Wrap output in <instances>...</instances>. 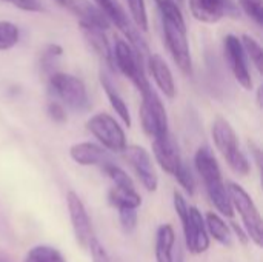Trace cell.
Wrapping results in <instances>:
<instances>
[{
    "instance_id": "obj_30",
    "label": "cell",
    "mask_w": 263,
    "mask_h": 262,
    "mask_svg": "<svg viewBox=\"0 0 263 262\" xmlns=\"http://www.w3.org/2000/svg\"><path fill=\"white\" fill-rule=\"evenodd\" d=\"M174 178L177 179V182L180 184V187H183V190H185L190 196L194 195V191H196V181H194V176H193L190 167H188L185 162H183V165L179 168V171L174 174Z\"/></svg>"
},
{
    "instance_id": "obj_25",
    "label": "cell",
    "mask_w": 263,
    "mask_h": 262,
    "mask_svg": "<svg viewBox=\"0 0 263 262\" xmlns=\"http://www.w3.org/2000/svg\"><path fill=\"white\" fill-rule=\"evenodd\" d=\"M240 42H242V46H243L245 56H247V57L254 63L256 69H257L259 73H262L263 51H262L260 43H259L254 37H251V36H248V34H243V36L240 37Z\"/></svg>"
},
{
    "instance_id": "obj_15",
    "label": "cell",
    "mask_w": 263,
    "mask_h": 262,
    "mask_svg": "<svg viewBox=\"0 0 263 262\" xmlns=\"http://www.w3.org/2000/svg\"><path fill=\"white\" fill-rule=\"evenodd\" d=\"M146 66H148V71L153 76L156 85L165 94V97L174 99L176 97V83H174V77H173V73L168 66V63L159 54H149L146 59Z\"/></svg>"
},
{
    "instance_id": "obj_13",
    "label": "cell",
    "mask_w": 263,
    "mask_h": 262,
    "mask_svg": "<svg viewBox=\"0 0 263 262\" xmlns=\"http://www.w3.org/2000/svg\"><path fill=\"white\" fill-rule=\"evenodd\" d=\"M190 11L203 23H217L223 17L239 15L233 0H190Z\"/></svg>"
},
{
    "instance_id": "obj_3",
    "label": "cell",
    "mask_w": 263,
    "mask_h": 262,
    "mask_svg": "<svg viewBox=\"0 0 263 262\" xmlns=\"http://www.w3.org/2000/svg\"><path fill=\"white\" fill-rule=\"evenodd\" d=\"M211 134H213L216 148L223 156V159L230 165V168L240 176H247L251 171V165H250V161L247 159L245 153L240 150L237 134H236L234 128L230 125V122L225 120L223 117H217L213 122Z\"/></svg>"
},
{
    "instance_id": "obj_14",
    "label": "cell",
    "mask_w": 263,
    "mask_h": 262,
    "mask_svg": "<svg viewBox=\"0 0 263 262\" xmlns=\"http://www.w3.org/2000/svg\"><path fill=\"white\" fill-rule=\"evenodd\" d=\"M153 151H154L156 161L159 162L162 170H165L166 173H170L173 176L183 165L179 147H177L176 141L173 139L171 133H168L166 136L153 139Z\"/></svg>"
},
{
    "instance_id": "obj_28",
    "label": "cell",
    "mask_w": 263,
    "mask_h": 262,
    "mask_svg": "<svg viewBox=\"0 0 263 262\" xmlns=\"http://www.w3.org/2000/svg\"><path fill=\"white\" fill-rule=\"evenodd\" d=\"M242 11L254 20L259 26L263 23V2L262 0H239Z\"/></svg>"
},
{
    "instance_id": "obj_2",
    "label": "cell",
    "mask_w": 263,
    "mask_h": 262,
    "mask_svg": "<svg viewBox=\"0 0 263 262\" xmlns=\"http://www.w3.org/2000/svg\"><path fill=\"white\" fill-rule=\"evenodd\" d=\"M173 202L176 213L182 221L186 249L193 255L205 253L210 249V236L205 225V218L197 207L188 205L186 199L176 190L173 193Z\"/></svg>"
},
{
    "instance_id": "obj_17",
    "label": "cell",
    "mask_w": 263,
    "mask_h": 262,
    "mask_svg": "<svg viewBox=\"0 0 263 262\" xmlns=\"http://www.w3.org/2000/svg\"><path fill=\"white\" fill-rule=\"evenodd\" d=\"M176 244V233L170 224H163L156 233V262H174L173 250Z\"/></svg>"
},
{
    "instance_id": "obj_4",
    "label": "cell",
    "mask_w": 263,
    "mask_h": 262,
    "mask_svg": "<svg viewBox=\"0 0 263 262\" xmlns=\"http://www.w3.org/2000/svg\"><path fill=\"white\" fill-rule=\"evenodd\" d=\"M48 85L49 91L63 107H68L76 113H85L89 110L91 102L82 79L68 73L55 71L48 77Z\"/></svg>"
},
{
    "instance_id": "obj_22",
    "label": "cell",
    "mask_w": 263,
    "mask_h": 262,
    "mask_svg": "<svg viewBox=\"0 0 263 262\" xmlns=\"http://www.w3.org/2000/svg\"><path fill=\"white\" fill-rule=\"evenodd\" d=\"M23 262H66L63 255L51 246H35L32 247Z\"/></svg>"
},
{
    "instance_id": "obj_9",
    "label": "cell",
    "mask_w": 263,
    "mask_h": 262,
    "mask_svg": "<svg viewBox=\"0 0 263 262\" xmlns=\"http://www.w3.org/2000/svg\"><path fill=\"white\" fill-rule=\"evenodd\" d=\"M86 128L105 148L116 153H122L125 150V131L112 116L106 113H97L86 122Z\"/></svg>"
},
{
    "instance_id": "obj_26",
    "label": "cell",
    "mask_w": 263,
    "mask_h": 262,
    "mask_svg": "<svg viewBox=\"0 0 263 262\" xmlns=\"http://www.w3.org/2000/svg\"><path fill=\"white\" fill-rule=\"evenodd\" d=\"M20 40L18 28L6 20L0 22V51H8L14 48Z\"/></svg>"
},
{
    "instance_id": "obj_1",
    "label": "cell",
    "mask_w": 263,
    "mask_h": 262,
    "mask_svg": "<svg viewBox=\"0 0 263 262\" xmlns=\"http://www.w3.org/2000/svg\"><path fill=\"white\" fill-rule=\"evenodd\" d=\"M194 167H196L200 179L203 181L205 190H206L211 202L217 208V212H220L227 218H233L234 210H233V205H231V201H230V196L227 191V185L222 178L219 162L208 147H200L196 151Z\"/></svg>"
},
{
    "instance_id": "obj_19",
    "label": "cell",
    "mask_w": 263,
    "mask_h": 262,
    "mask_svg": "<svg viewBox=\"0 0 263 262\" xmlns=\"http://www.w3.org/2000/svg\"><path fill=\"white\" fill-rule=\"evenodd\" d=\"M79 26L83 31V36L86 37L88 43L92 46V49L102 59H105L109 66H114V63H112V48H111L106 36H105V31L99 29V28H94V26H86V25H79Z\"/></svg>"
},
{
    "instance_id": "obj_18",
    "label": "cell",
    "mask_w": 263,
    "mask_h": 262,
    "mask_svg": "<svg viewBox=\"0 0 263 262\" xmlns=\"http://www.w3.org/2000/svg\"><path fill=\"white\" fill-rule=\"evenodd\" d=\"M100 85L112 107V110L117 113V116L120 117V120L126 125V127H131V114H129V110H128V105L126 102L123 100V97L120 96V93L117 91V88L114 86V83L111 82V79L102 71L100 73Z\"/></svg>"
},
{
    "instance_id": "obj_32",
    "label": "cell",
    "mask_w": 263,
    "mask_h": 262,
    "mask_svg": "<svg viewBox=\"0 0 263 262\" xmlns=\"http://www.w3.org/2000/svg\"><path fill=\"white\" fill-rule=\"evenodd\" d=\"M0 2L12 5L14 8H18V9L28 11V12H42L43 11V5L40 0H0Z\"/></svg>"
},
{
    "instance_id": "obj_37",
    "label": "cell",
    "mask_w": 263,
    "mask_h": 262,
    "mask_svg": "<svg viewBox=\"0 0 263 262\" xmlns=\"http://www.w3.org/2000/svg\"><path fill=\"white\" fill-rule=\"evenodd\" d=\"M257 102H259V105L262 107V88L257 90Z\"/></svg>"
},
{
    "instance_id": "obj_34",
    "label": "cell",
    "mask_w": 263,
    "mask_h": 262,
    "mask_svg": "<svg viewBox=\"0 0 263 262\" xmlns=\"http://www.w3.org/2000/svg\"><path fill=\"white\" fill-rule=\"evenodd\" d=\"M46 110H48L49 117H51L54 122L63 124V122L66 120V110H65V107H63L59 100H55V99H54V100H49Z\"/></svg>"
},
{
    "instance_id": "obj_5",
    "label": "cell",
    "mask_w": 263,
    "mask_h": 262,
    "mask_svg": "<svg viewBox=\"0 0 263 262\" xmlns=\"http://www.w3.org/2000/svg\"><path fill=\"white\" fill-rule=\"evenodd\" d=\"M227 191L233 205V210H237V213L242 218L245 233L250 241H253L257 247L263 246V221L259 208L256 207L253 198L247 193L243 187H240L236 182L228 181Z\"/></svg>"
},
{
    "instance_id": "obj_16",
    "label": "cell",
    "mask_w": 263,
    "mask_h": 262,
    "mask_svg": "<svg viewBox=\"0 0 263 262\" xmlns=\"http://www.w3.org/2000/svg\"><path fill=\"white\" fill-rule=\"evenodd\" d=\"M69 156L71 159L83 167H89V165H103L109 161H112L109 158V154L103 150V147L92 144V142H80V144H74L69 148Z\"/></svg>"
},
{
    "instance_id": "obj_20",
    "label": "cell",
    "mask_w": 263,
    "mask_h": 262,
    "mask_svg": "<svg viewBox=\"0 0 263 262\" xmlns=\"http://www.w3.org/2000/svg\"><path fill=\"white\" fill-rule=\"evenodd\" d=\"M108 199H109L111 205L116 207L117 210H123V208L137 210L140 207V204H142V198L136 191V188L112 187L109 190V193H108Z\"/></svg>"
},
{
    "instance_id": "obj_7",
    "label": "cell",
    "mask_w": 263,
    "mask_h": 262,
    "mask_svg": "<svg viewBox=\"0 0 263 262\" xmlns=\"http://www.w3.org/2000/svg\"><path fill=\"white\" fill-rule=\"evenodd\" d=\"M162 29L166 48L174 60V63L179 66V69L191 76L193 74V59H191V49L190 42L186 36V25H179L176 22L162 19Z\"/></svg>"
},
{
    "instance_id": "obj_12",
    "label": "cell",
    "mask_w": 263,
    "mask_h": 262,
    "mask_svg": "<svg viewBox=\"0 0 263 262\" xmlns=\"http://www.w3.org/2000/svg\"><path fill=\"white\" fill-rule=\"evenodd\" d=\"M223 48H225L227 62L230 65V69H231L234 79L245 90H251L253 79H251V73H250L248 63H247V56H245L240 39L234 34H228L223 40Z\"/></svg>"
},
{
    "instance_id": "obj_11",
    "label": "cell",
    "mask_w": 263,
    "mask_h": 262,
    "mask_svg": "<svg viewBox=\"0 0 263 262\" xmlns=\"http://www.w3.org/2000/svg\"><path fill=\"white\" fill-rule=\"evenodd\" d=\"M66 205H68V213H69L76 241L82 249H88L91 239L94 238V233H92V224L86 212V207L76 191L66 193Z\"/></svg>"
},
{
    "instance_id": "obj_38",
    "label": "cell",
    "mask_w": 263,
    "mask_h": 262,
    "mask_svg": "<svg viewBox=\"0 0 263 262\" xmlns=\"http://www.w3.org/2000/svg\"><path fill=\"white\" fill-rule=\"evenodd\" d=\"M176 2H177V5H179V6H180V3H182V2H183V0H176Z\"/></svg>"
},
{
    "instance_id": "obj_10",
    "label": "cell",
    "mask_w": 263,
    "mask_h": 262,
    "mask_svg": "<svg viewBox=\"0 0 263 262\" xmlns=\"http://www.w3.org/2000/svg\"><path fill=\"white\" fill-rule=\"evenodd\" d=\"M122 153H123V158L131 165V168L134 170V173L137 174L145 190L156 191L159 187V176L156 173L149 153L143 147H139V145H126Z\"/></svg>"
},
{
    "instance_id": "obj_24",
    "label": "cell",
    "mask_w": 263,
    "mask_h": 262,
    "mask_svg": "<svg viewBox=\"0 0 263 262\" xmlns=\"http://www.w3.org/2000/svg\"><path fill=\"white\" fill-rule=\"evenodd\" d=\"M102 170L112 181L114 187H119V188H136L133 179L129 178V174L123 168H120L117 164H114V161H109V162L103 164Z\"/></svg>"
},
{
    "instance_id": "obj_6",
    "label": "cell",
    "mask_w": 263,
    "mask_h": 262,
    "mask_svg": "<svg viewBox=\"0 0 263 262\" xmlns=\"http://www.w3.org/2000/svg\"><path fill=\"white\" fill-rule=\"evenodd\" d=\"M112 63L114 68H117L125 77H128L134 86L139 90V93H145L151 88L146 73H145V63L137 57L134 49L129 46L126 40L116 39L114 48H112Z\"/></svg>"
},
{
    "instance_id": "obj_29",
    "label": "cell",
    "mask_w": 263,
    "mask_h": 262,
    "mask_svg": "<svg viewBox=\"0 0 263 262\" xmlns=\"http://www.w3.org/2000/svg\"><path fill=\"white\" fill-rule=\"evenodd\" d=\"M62 53H63V49H62V46H59V45H48V46L45 48V51H43V54H42V68H43L45 73H48V77H49L52 73H55V71L52 69V66H54L55 59L60 57Z\"/></svg>"
},
{
    "instance_id": "obj_8",
    "label": "cell",
    "mask_w": 263,
    "mask_h": 262,
    "mask_svg": "<svg viewBox=\"0 0 263 262\" xmlns=\"http://www.w3.org/2000/svg\"><path fill=\"white\" fill-rule=\"evenodd\" d=\"M140 120L145 133L153 139L166 136L170 133L168 127V114L166 110L157 96V93L149 88L142 93V105H140Z\"/></svg>"
},
{
    "instance_id": "obj_33",
    "label": "cell",
    "mask_w": 263,
    "mask_h": 262,
    "mask_svg": "<svg viewBox=\"0 0 263 262\" xmlns=\"http://www.w3.org/2000/svg\"><path fill=\"white\" fill-rule=\"evenodd\" d=\"M89 249V253H91V258H92V262H111L109 259V255L106 252V249L99 242V239L94 236L88 246Z\"/></svg>"
},
{
    "instance_id": "obj_27",
    "label": "cell",
    "mask_w": 263,
    "mask_h": 262,
    "mask_svg": "<svg viewBox=\"0 0 263 262\" xmlns=\"http://www.w3.org/2000/svg\"><path fill=\"white\" fill-rule=\"evenodd\" d=\"M154 2H156V5L159 8V12H160L162 19L176 22L179 25H186L185 17H183V14L180 11V6L177 5L176 0H154Z\"/></svg>"
},
{
    "instance_id": "obj_31",
    "label": "cell",
    "mask_w": 263,
    "mask_h": 262,
    "mask_svg": "<svg viewBox=\"0 0 263 262\" xmlns=\"http://www.w3.org/2000/svg\"><path fill=\"white\" fill-rule=\"evenodd\" d=\"M117 212H119V221H120L122 229L126 233H131L137 225V210L123 208V210H117Z\"/></svg>"
},
{
    "instance_id": "obj_36",
    "label": "cell",
    "mask_w": 263,
    "mask_h": 262,
    "mask_svg": "<svg viewBox=\"0 0 263 262\" xmlns=\"http://www.w3.org/2000/svg\"><path fill=\"white\" fill-rule=\"evenodd\" d=\"M0 262H12V258L8 253H5L3 250H0Z\"/></svg>"
},
{
    "instance_id": "obj_21",
    "label": "cell",
    "mask_w": 263,
    "mask_h": 262,
    "mask_svg": "<svg viewBox=\"0 0 263 262\" xmlns=\"http://www.w3.org/2000/svg\"><path fill=\"white\" fill-rule=\"evenodd\" d=\"M205 225H206L208 235L213 236L217 242H220L222 246H228V247L231 246V241H233L231 230L217 213H206Z\"/></svg>"
},
{
    "instance_id": "obj_23",
    "label": "cell",
    "mask_w": 263,
    "mask_h": 262,
    "mask_svg": "<svg viewBox=\"0 0 263 262\" xmlns=\"http://www.w3.org/2000/svg\"><path fill=\"white\" fill-rule=\"evenodd\" d=\"M126 5H128L133 25L140 32H148L149 23H148V11H146L145 0H126Z\"/></svg>"
},
{
    "instance_id": "obj_35",
    "label": "cell",
    "mask_w": 263,
    "mask_h": 262,
    "mask_svg": "<svg viewBox=\"0 0 263 262\" xmlns=\"http://www.w3.org/2000/svg\"><path fill=\"white\" fill-rule=\"evenodd\" d=\"M233 229H234V232H236V235L240 238V241H242V244H248V236H247V233H243V230L242 229H239L236 224H233Z\"/></svg>"
}]
</instances>
